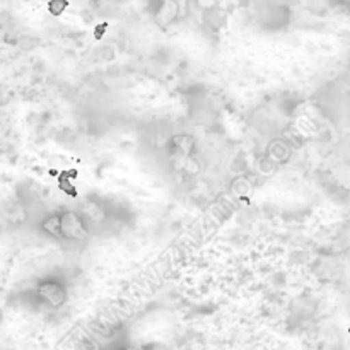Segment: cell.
<instances>
[{"mask_svg": "<svg viewBox=\"0 0 350 350\" xmlns=\"http://www.w3.org/2000/svg\"><path fill=\"white\" fill-rule=\"evenodd\" d=\"M53 228H44L50 234L62 236V238H70V239H85L88 238V231L82 226L81 219L72 212H65V214L58 215V217H50Z\"/></svg>", "mask_w": 350, "mask_h": 350, "instance_id": "obj_1", "label": "cell"}, {"mask_svg": "<svg viewBox=\"0 0 350 350\" xmlns=\"http://www.w3.org/2000/svg\"><path fill=\"white\" fill-rule=\"evenodd\" d=\"M40 294L51 306H62L65 301V291L58 284H43L40 286Z\"/></svg>", "mask_w": 350, "mask_h": 350, "instance_id": "obj_2", "label": "cell"}, {"mask_svg": "<svg viewBox=\"0 0 350 350\" xmlns=\"http://www.w3.org/2000/svg\"><path fill=\"white\" fill-rule=\"evenodd\" d=\"M65 7H67V3H60V5H55V3H50V9L51 10H53V14H58V12H60V9H65Z\"/></svg>", "mask_w": 350, "mask_h": 350, "instance_id": "obj_3", "label": "cell"}]
</instances>
